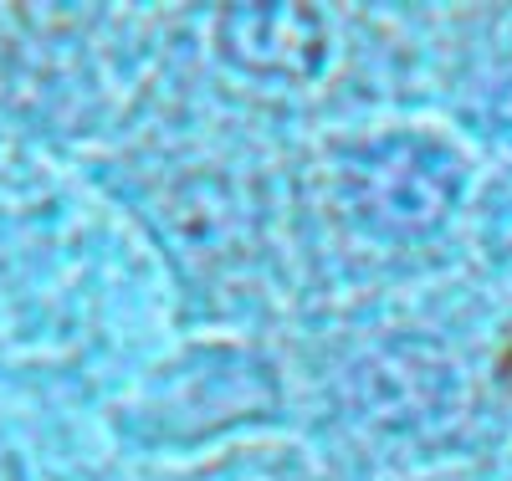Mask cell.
<instances>
[{
	"label": "cell",
	"instance_id": "1",
	"mask_svg": "<svg viewBox=\"0 0 512 481\" xmlns=\"http://www.w3.org/2000/svg\"><path fill=\"white\" fill-rule=\"evenodd\" d=\"M466 169L431 134H384L344 159V205L384 241H425L451 221Z\"/></svg>",
	"mask_w": 512,
	"mask_h": 481
},
{
	"label": "cell",
	"instance_id": "3",
	"mask_svg": "<svg viewBox=\"0 0 512 481\" xmlns=\"http://www.w3.org/2000/svg\"><path fill=\"white\" fill-rule=\"evenodd\" d=\"M507 384H512V354H507Z\"/></svg>",
	"mask_w": 512,
	"mask_h": 481
},
{
	"label": "cell",
	"instance_id": "2",
	"mask_svg": "<svg viewBox=\"0 0 512 481\" xmlns=\"http://www.w3.org/2000/svg\"><path fill=\"white\" fill-rule=\"evenodd\" d=\"M328 47V21L313 6H231L221 16V52L251 77L308 82L323 72Z\"/></svg>",
	"mask_w": 512,
	"mask_h": 481
}]
</instances>
